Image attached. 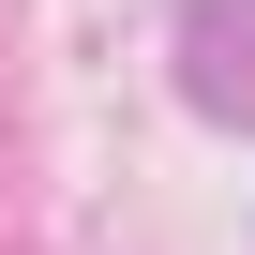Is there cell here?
Returning <instances> with one entry per match:
<instances>
[{"mask_svg":"<svg viewBox=\"0 0 255 255\" xmlns=\"http://www.w3.org/2000/svg\"><path fill=\"white\" fill-rule=\"evenodd\" d=\"M180 90L210 120H255V0H195V30H180Z\"/></svg>","mask_w":255,"mask_h":255,"instance_id":"6da1fadb","label":"cell"}]
</instances>
